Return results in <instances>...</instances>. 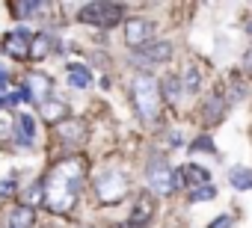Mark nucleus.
Wrapping results in <instances>:
<instances>
[{"mask_svg":"<svg viewBox=\"0 0 252 228\" xmlns=\"http://www.w3.org/2000/svg\"><path fill=\"white\" fill-rule=\"evenodd\" d=\"M152 213H155V199L152 196H140L137 204H134V213H131V225L134 228H143L152 219Z\"/></svg>","mask_w":252,"mask_h":228,"instance_id":"9b49d317","label":"nucleus"},{"mask_svg":"<svg viewBox=\"0 0 252 228\" xmlns=\"http://www.w3.org/2000/svg\"><path fill=\"white\" fill-rule=\"evenodd\" d=\"M243 65H246V71H252V48L246 51V57H243Z\"/></svg>","mask_w":252,"mask_h":228,"instance_id":"cd10ccee","label":"nucleus"},{"mask_svg":"<svg viewBox=\"0 0 252 228\" xmlns=\"http://www.w3.org/2000/svg\"><path fill=\"white\" fill-rule=\"evenodd\" d=\"M68 86L71 89H89L92 86V71L86 65H68Z\"/></svg>","mask_w":252,"mask_h":228,"instance_id":"ddd939ff","label":"nucleus"},{"mask_svg":"<svg viewBox=\"0 0 252 228\" xmlns=\"http://www.w3.org/2000/svg\"><path fill=\"white\" fill-rule=\"evenodd\" d=\"M222 110H225V107H222V101H220V98H211V101L205 104V119H208L211 125H214V122H220Z\"/></svg>","mask_w":252,"mask_h":228,"instance_id":"412c9836","label":"nucleus"},{"mask_svg":"<svg viewBox=\"0 0 252 228\" xmlns=\"http://www.w3.org/2000/svg\"><path fill=\"white\" fill-rule=\"evenodd\" d=\"M131 101L140 113V119L152 122L160 110V83L152 74H137L131 80Z\"/></svg>","mask_w":252,"mask_h":228,"instance_id":"f03ea898","label":"nucleus"},{"mask_svg":"<svg viewBox=\"0 0 252 228\" xmlns=\"http://www.w3.org/2000/svg\"><path fill=\"white\" fill-rule=\"evenodd\" d=\"M27 92H30V98H36L39 104H45V101H48V92H51V77L42 74V71L30 74V80H27Z\"/></svg>","mask_w":252,"mask_h":228,"instance_id":"9d476101","label":"nucleus"},{"mask_svg":"<svg viewBox=\"0 0 252 228\" xmlns=\"http://www.w3.org/2000/svg\"><path fill=\"white\" fill-rule=\"evenodd\" d=\"M83 175H86V163L80 157H68L60 160L48 181H45V204L54 213H68L77 201V193L83 187Z\"/></svg>","mask_w":252,"mask_h":228,"instance_id":"f257e3e1","label":"nucleus"},{"mask_svg":"<svg viewBox=\"0 0 252 228\" xmlns=\"http://www.w3.org/2000/svg\"><path fill=\"white\" fill-rule=\"evenodd\" d=\"M228 184L234 190H252V169L249 166H234L228 169Z\"/></svg>","mask_w":252,"mask_h":228,"instance_id":"2eb2a0df","label":"nucleus"},{"mask_svg":"<svg viewBox=\"0 0 252 228\" xmlns=\"http://www.w3.org/2000/svg\"><path fill=\"white\" fill-rule=\"evenodd\" d=\"M77 18L92 27H113L125 18V6L122 3H86V6H80Z\"/></svg>","mask_w":252,"mask_h":228,"instance_id":"39448f33","label":"nucleus"},{"mask_svg":"<svg viewBox=\"0 0 252 228\" xmlns=\"http://www.w3.org/2000/svg\"><path fill=\"white\" fill-rule=\"evenodd\" d=\"M217 196V190L211 187V184H205V187H196L193 193H190V201H208V199H214Z\"/></svg>","mask_w":252,"mask_h":228,"instance_id":"b1692460","label":"nucleus"},{"mask_svg":"<svg viewBox=\"0 0 252 228\" xmlns=\"http://www.w3.org/2000/svg\"><path fill=\"white\" fill-rule=\"evenodd\" d=\"M33 225H36V213H33V207L21 204V207H15V210L9 213V228H33Z\"/></svg>","mask_w":252,"mask_h":228,"instance_id":"4468645a","label":"nucleus"},{"mask_svg":"<svg viewBox=\"0 0 252 228\" xmlns=\"http://www.w3.org/2000/svg\"><path fill=\"white\" fill-rule=\"evenodd\" d=\"M18 131H21V140L24 142H30L33 137H36V122H33V116H27V113H18Z\"/></svg>","mask_w":252,"mask_h":228,"instance_id":"f3484780","label":"nucleus"},{"mask_svg":"<svg viewBox=\"0 0 252 228\" xmlns=\"http://www.w3.org/2000/svg\"><path fill=\"white\" fill-rule=\"evenodd\" d=\"M146 181H149V187H152L155 196H169L172 190H181V187H184L181 172L169 169V163H166L163 157L149 160V166H146Z\"/></svg>","mask_w":252,"mask_h":228,"instance_id":"7ed1b4c3","label":"nucleus"},{"mask_svg":"<svg viewBox=\"0 0 252 228\" xmlns=\"http://www.w3.org/2000/svg\"><path fill=\"white\" fill-rule=\"evenodd\" d=\"M3 51L12 57V59H27L30 51H33V36L27 30H12L6 39H3Z\"/></svg>","mask_w":252,"mask_h":228,"instance_id":"0eeeda50","label":"nucleus"},{"mask_svg":"<svg viewBox=\"0 0 252 228\" xmlns=\"http://www.w3.org/2000/svg\"><path fill=\"white\" fill-rule=\"evenodd\" d=\"M128 190H131V181L125 178L119 169H110V172H104L95 181V193H98L101 204H119L125 196H128Z\"/></svg>","mask_w":252,"mask_h":228,"instance_id":"20e7f679","label":"nucleus"},{"mask_svg":"<svg viewBox=\"0 0 252 228\" xmlns=\"http://www.w3.org/2000/svg\"><path fill=\"white\" fill-rule=\"evenodd\" d=\"M39 116H42L45 122H54V125L60 122V125H63V122L68 119V107H65L60 98H48L45 104H39Z\"/></svg>","mask_w":252,"mask_h":228,"instance_id":"1a4fd4ad","label":"nucleus"},{"mask_svg":"<svg viewBox=\"0 0 252 228\" xmlns=\"http://www.w3.org/2000/svg\"><path fill=\"white\" fill-rule=\"evenodd\" d=\"M199 86H202V77H199V68H193V65H187V68H184V92H190V95H196V92H199Z\"/></svg>","mask_w":252,"mask_h":228,"instance_id":"a211bd4d","label":"nucleus"},{"mask_svg":"<svg viewBox=\"0 0 252 228\" xmlns=\"http://www.w3.org/2000/svg\"><path fill=\"white\" fill-rule=\"evenodd\" d=\"M190 148H193V151H211V154H214V142H211L208 137H199V142H193Z\"/></svg>","mask_w":252,"mask_h":228,"instance_id":"a878e982","label":"nucleus"},{"mask_svg":"<svg viewBox=\"0 0 252 228\" xmlns=\"http://www.w3.org/2000/svg\"><path fill=\"white\" fill-rule=\"evenodd\" d=\"M15 190H18L15 178H3V181H0V196H3V199H6V196H12Z\"/></svg>","mask_w":252,"mask_h":228,"instance_id":"393cba45","label":"nucleus"},{"mask_svg":"<svg viewBox=\"0 0 252 228\" xmlns=\"http://www.w3.org/2000/svg\"><path fill=\"white\" fill-rule=\"evenodd\" d=\"M160 89H166V98H169V101H178V95H181L184 86H181V80H178L175 74H169V77L160 83Z\"/></svg>","mask_w":252,"mask_h":228,"instance_id":"4be33fe9","label":"nucleus"},{"mask_svg":"<svg viewBox=\"0 0 252 228\" xmlns=\"http://www.w3.org/2000/svg\"><path fill=\"white\" fill-rule=\"evenodd\" d=\"M137 57H140L143 62H166V59H172V42H166V39L149 42L146 48L137 51Z\"/></svg>","mask_w":252,"mask_h":228,"instance_id":"6e6552de","label":"nucleus"},{"mask_svg":"<svg viewBox=\"0 0 252 228\" xmlns=\"http://www.w3.org/2000/svg\"><path fill=\"white\" fill-rule=\"evenodd\" d=\"M57 48H54V39L48 36V33H39L36 39H33V51H30V57H36V59H45L48 54H54Z\"/></svg>","mask_w":252,"mask_h":228,"instance_id":"dca6fc26","label":"nucleus"},{"mask_svg":"<svg viewBox=\"0 0 252 228\" xmlns=\"http://www.w3.org/2000/svg\"><path fill=\"white\" fill-rule=\"evenodd\" d=\"M57 137H60L63 142H83L86 128H83V122H77V119H65V122L57 128Z\"/></svg>","mask_w":252,"mask_h":228,"instance_id":"f8f14e48","label":"nucleus"},{"mask_svg":"<svg viewBox=\"0 0 252 228\" xmlns=\"http://www.w3.org/2000/svg\"><path fill=\"white\" fill-rule=\"evenodd\" d=\"M155 36V24L149 18H131L128 24H125V42H128L131 48H146Z\"/></svg>","mask_w":252,"mask_h":228,"instance_id":"423d86ee","label":"nucleus"},{"mask_svg":"<svg viewBox=\"0 0 252 228\" xmlns=\"http://www.w3.org/2000/svg\"><path fill=\"white\" fill-rule=\"evenodd\" d=\"M181 178H190L193 181V187H202V181H208V169H199V166H184L181 169Z\"/></svg>","mask_w":252,"mask_h":228,"instance_id":"6ab92c4d","label":"nucleus"},{"mask_svg":"<svg viewBox=\"0 0 252 228\" xmlns=\"http://www.w3.org/2000/svg\"><path fill=\"white\" fill-rule=\"evenodd\" d=\"M12 9H15V15L27 18V15H36V12H42L45 6H42V3H36V0H30V3H12Z\"/></svg>","mask_w":252,"mask_h":228,"instance_id":"5701e85b","label":"nucleus"},{"mask_svg":"<svg viewBox=\"0 0 252 228\" xmlns=\"http://www.w3.org/2000/svg\"><path fill=\"white\" fill-rule=\"evenodd\" d=\"M24 201H27V207L30 204H45V184H30V190L24 193Z\"/></svg>","mask_w":252,"mask_h":228,"instance_id":"aec40b11","label":"nucleus"},{"mask_svg":"<svg viewBox=\"0 0 252 228\" xmlns=\"http://www.w3.org/2000/svg\"><path fill=\"white\" fill-rule=\"evenodd\" d=\"M208 228H231V216H220V219H214Z\"/></svg>","mask_w":252,"mask_h":228,"instance_id":"bb28decb","label":"nucleus"}]
</instances>
